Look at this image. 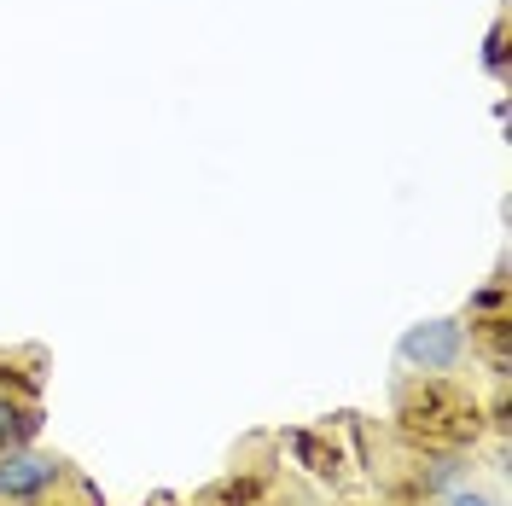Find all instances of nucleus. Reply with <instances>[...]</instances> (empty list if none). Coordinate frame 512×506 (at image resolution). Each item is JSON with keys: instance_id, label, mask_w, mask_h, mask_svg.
I'll use <instances>...</instances> for the list:
<instances>
[{"instance_id": "6e6552de", "label": "nucleus", "mask_w": 512, "mask_h": 506, "mask_svg": "<svg viewBox=\"0 0 512 506\" xmlns=\"http://www.w3.org/2000/svg\"><path fill=\"white\" fill-rule=\"evenodd\" d=\"M448 506H495V501H489V495H478V489H466V483H460V489H448Z\"/></svg>"}, {"instance_id": "f03ea898", "label": "nucleus", "mask_w": 512, "mask_h": 506, "mask_svg": "<svg viewBox=\"0 0 512 506\" xmlns=\"http://www.w3.org/2000/svg\"><path fill=\"white\" fill-rule=\"evenodd\" d=\"M64 483V460L41 454L35 443L0 448V506H41Z\"/></svg>"}, {"instance_id": "423d86ee", "label": "nucleus", "mask_w": 512, "mask_h": 506, "mask_svg": "<svg viewBox=\"0 0 512 506\" xmlns=\"http://www.w3.org/2000/svg\"><path fill=\"white\" fill-rule=\"evenodd\" d=\"M286 443H291V454H297V460H303L309 472H332V466H326V448H320L315 437H309V431H291Z\"/></svg>"}, {"instance_id": "0eeeda50", "label": "nucleus", "mask_w": 512, "mask_h": 506, "mask_svg": "<svg viewBox=\"0 0 512 506\" xmlns=\"http://www.w3.org/2000/svg\"><path fill=\"white\" fill-rule=\"evenodd\" d=\"M501 303H507V285H501V280L483 285L478 297H472V320H478V315H501Z\"/></svg>"}, {"instance_id": "39448f33", "label": "nucleus", "mask_w": 512, "mask_h": 506, "mask_svg": "<svg viewBox=\"0 0 512 506\" xmlns=\"http://www.w3.org/2000/svg\"><path fill=\"white\" fill-rule=\"evenodd\" d=\"M460 477H466V466H460L454 454H448V460H425V466H419V489H425V495H443V489H460Z\"/></svg>"}, {"instance_id": "f257e3e1", "label": "nucleus", "mask_w": 512, "mask_h": 506, "mask_svg": "<svg viewBox=\"0 0 512 506\" xmlns=\"http://www.w3.org/2000/svg\"><path fill=\"white\" fill-rule=\"evenodd\" d=\"M466 349H472V338H466V326L460 320H419V326H408L402 338H396V361L408 367V373H425V379H437V373H454L460 361H466Z\"/></svg>"}, {"instance_id": "20e7f679", "label": "nucleus", "mask_w": 512, "mask_h": 506, "mask_svg": "<svg viewBox=\"0 0 512 506\" xmlns=\"http://www.w3.org/2000/svg\"><path fill=\"white\" fill-rule=\"evenodd\" d=\"M483 70L495 76V82H507L512 76V53H507V18H495L489 35H483Z\"/></svg>"}, {"instance_id": "7ed1b4c3", "label": "nucleus", "mask_w": 512, "mask_h": 506, "mask_svg": "<svg viewBox=\"0 0 512 506\" xmlns=\"http://www.w3.org/2000/svg\"><path fill=\"white\" fill-rule=\"evenodd\" d=\"M41 425H47L41 402H18V396H6V390H0V448L35 443V431H41Z\"/></svg>"}]
</instances>
